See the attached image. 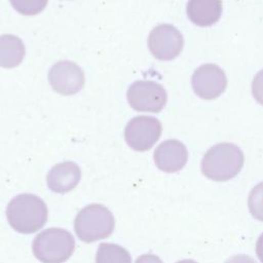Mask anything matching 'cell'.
Wrapping results in <instances>:
<instances>
[{
    "mask_svg": "<svg viewBox=\"0 0 263 263\" xmlns=\"http://www.w3.org/2000/svg\"><path fill=\"white\" fill-rule=\"evenodd\" d=\"M9 225L24 234L34 233L41 229L47 220V206L35 194L23 193L10 200L6 209Z\"/></svg>",
    "mask_w": 263,
    "mask_h": 263,
    "instance_id": "6da1fadb",
    "label": "cell"
},
{
    "mask_svg": "<svg viewBox=\"0 0 263 263\" xmlns=\"http://www.w3.org/2000/svg\"><path fill=\"white\" fill-rule=\"evenodd\" d=\"M241 150L231 143H220L210 148L201 161L202 174L213 181H228L242 168Z\"/></svg>",
    "mask_w": 263,
    "mask_h": 263,
    "instance_id": "7a4b0ae2",
    "label": "cell"
},
{
    "mask_svg": "<svg viewBox=\"0 0 263 263\" xmlns=\"http://www.w3.org/2000/svg\"><path fill=\"white\" fill-rule=\"evenodd\" d=\"M115 220L106 206L92 203L80 210L74 221V230L84 242H93L108 237L114 230Z\"/></svg>",
    "mask_w": 263,
    "mask_h": 263,
    "instance_id": "3957f363",
    "label": "cell"
},
{
    "mask_svg": "<svg viewBox=\"0 0 263 263\" xmlns=\"http://www.w3.org/2000/svg\"><path fill=\"white\" fill-rule=\"evenodd\" d=\"M75 241L72 234L61 228H48L33 240L34 256L42 263H64L73 254Z\"/></svg>",
    "mask_w": 263,
    "mask_h": 263,
    "instance_id": "277c9868",
    "label": "cell"
},
{
    "mask_svg": "<svg viewBox=\"0 0 263 263\" xmlns=\"http://www.w3.org/2000/svg\"><path fill=\"white\" fill-rule=\"evenodd\" d=\"M127 101L139 112L157 113L166 103V91L162 85L152 80H137L127 89Z\"/></svg>",
    "mask_w": 263,
    "mask_h": 263,
    "instance_id": "5b68a950",
    "label": "cell"
},
{
    "mask_svg": "<svg viewBox=\"0 0 263 263\" xmlns=\"http://www.w3.org/2000/svg\"><path fill=\"white\" fill-rule=\"evenodd\" d=\"M161 123L152 116H137L128 121L124 129L127 145L136 151H147L158 141Z\"/></svg>",
    "mask_w": 263,
    "mask_h": 263,
    "instance_id": "8992f818",
    "label": "cell"
},
{
    "mask_svg": "<svg viewBox=\"0 0 263 263\" xmlns=\"http://www.w3.org/2000/svg\"><path fill=\"white\" fill-rule=\"evenodd\" d=\"M181 32L170 24L156 26L149 34L148 47L151 53L160 61H171L178 57L183 49Z\"/></svg>",
    "mask_w": 263,
    "mask_h": 263,
    "instance_id": "52a82bcc",
    "label": "cell"
},
{
    "mask_svg": "<svg viewBox=\"0 0 263 263\" xmlns=\"http://www.w3.org/2000/svg\"><path fill=\"white\" fill-rule=\"evenodd\" d=\"M191 84L198 97L204 100H214L225 90L227 78L219 66L203 64L194 71Z\"/></svg>",
    "mask_w": 263,
    "mask_h": 263,
    "instance_id": "ba28073f",
    "label": "cell"
},
{
    "mask_svg": "<svg viewBox=\"0 0 263 263\" xmlns=\"http://www.w3.org/2000/svg\"><path fill=\"white\" fill-rule=\"evenodd\" d=\"M51 87L63 96L78 92L84 85V73L73 62L62 61L54 64L48 73Z\"/></svg>",
    "mask_w": 263,
    "mask_h": 263,
    "instance_id": "9c48e42d",
    "label": "cell"
},
{
    "mask_svg": "<svg viewBox=\"0 0 263 263\" xmlns=\"http://www.w3.org/2000/svg\"><path fill=\"white\" fill-rule=\"evenodd\" d=\"M188 160V151L185 145L178 140H166L154 151L156 166L165 173H175L184 167Z\"/></svg>",
    "mask_w": 263,
    "mask_h": 263,
    "instance_id": "30bf717a",
    "label": "cell"
},
{
    "mask_svg": "<svg viewBox=\"0 0 263 263\" xmlns=\"http://www.w3.org/2000/svg\"><path fill=\"white\" fill-rule=\"evenodd\" d=\"M81 172L73 161H64L50 168L46 176L48 188L57 193H66L73 190L79 183Z\"/></svg>",
    "mask_w": 263,
    "mask_h": 263,
    "instance_id": "8fae6325",
    "label": "cell"
},
{
    "mask_svg": "<svg viewBox=\"0 0 263 263\" xmlns=\"http://www.w3.org/2000/svg\"><path fill=\"white\" fill-rule=\"evenodd\" d=\"M221 14V0H189L187 3V15L197 26H212L219 21Z\"/></svg>",
    "mask_w": 263,
    "mask_h": 263,
    "instance_id": "7c38bea8",
    "label": "cell"
},
{
    "mask_svg": "<svg viewBox=\"0 0 263 263\" xmlns=\"http://www.w3.org/2000/svg\"><path fill=\"white\" fill-rule=\"evenodd\" d=\"M25 45L14 35L0 36V67L13 68L21 64L25 57Z\"/></svg>",
    "mask_w": 263,
    "mask_h": 263,
    "instance_id": "4fadbf2b",
    "label": "cell"
},
{
    "mask_svg": "<svg viewBox=\"0 0 263 263\" xmlns=\"http://www.w3.org/2000/svg\"><path fill=\"white\" fill-rule=\"evenodd\" d=\"M96 263H132V257L123 247L103 242L98 248Z\"/></svg>",
    "mask_w": 263,
    "mask_h": 263,
    "instance_id": "5bb4252c",
    "label": "cell"
},
{
    "mask_svg": "<svg viewBox=\"0 0 263 263\" xmlns=\"http://www.w3.org/2000/svg\"><path fill=\"white\" fill-rule=\"evenodd\" d=\"M248 206L252 216L263 222V182L257 184L250 192Z\"/></svg>",
    "mask_w": 263,
    "mask_h": 263,
    "instance_id": "9a60e30c",
    "label": "cell"
},
{
    "mask_svg": "<svg viewBox=\"0 0 263 263\" xmlns=\"http://www.w3.org/2000/svg\"><path fill=\"white\" fill-rule=\"evenodd\" d=\"M12 7L20 13L25 15H34L41 12L47 0H9Z\"/></svg>",
    "mask_w": 263,
    "mask_h": 263,
    "instance_id": "2e32d148",
    "label": "cell"
},
{
    "mask_svg": "<svg viewBox=\"0 0 263 263\" xmlns=\"http://www.w3.org/2000/svg\"><path fill=\"white\" fill-rule=\"evenodd\" d=\"M252 92L255 100L259 104L263 105V69L259 71L254 77L252 83Z\"/></svg>",
    "mask_w": 263,
    "mask_h": 263,
    "instance_id": "e0dca14e",
    "label": "cell"
},
{
    "mask_svg": "<svg viewBox=\"0 0 263 263\" xmlns=\"http://www.w3.org/2000/svg\"><path fill=\"white\" fill-rule=\"evenodd\" d=\"M225 263H256V261L247 255H235L226 260Z\"/></svg>",
    "mask_w": 263,
    "mask_h": 263,
    "instance_id": "ac0fdd59",
    "label": "cell"
},
{
    "mask_svg": "<svg viewBox=\"0 0 263 263\" xmlns=\"http://www.w3.org/2000/svg\"><path fill=\"white\" fill-rule=\"evenodd\" d=\"M136 263H162V261H161L160 258L157 257L156 255L146 254V255L140 256V257L136 260Z\"/></svg>",
    "mask_w": 263,
    "mask_h": 263,
    "instance_id": "d6986e66",
    "label": "cell"
},
{
    "mask_svg": "<svg viewBox=\"0 0 263 263\" xmlns=\"http://www.w3.org/2000/svg\"><path fill=\"white\" fill-rule=\"evenodd\" d=\"M256 254L260 261L263 263V233L260 235V237L257 240L256 243Z\"/></svg>",
    "mask_w": 263,
    "mask_h": 263,
    "instance_id": "ffe728a7",
    "label": "cell"
},
{
    "mask_svg": "<svg viewBox=\"0 0 263 263\" xmlns=\"http://www.w3.org/2000/svg\"><path fill=\"white\" fill-rule=\"evenodd\" d=\"M177 263H197L193 260H189V259H185V260H181V261H178Z\"/></svg>",
    "mask_w": 263,
    "mask_h": 263,
    "instance_id": "44dd1931",
    "label": "cell"
}]
</instances>
